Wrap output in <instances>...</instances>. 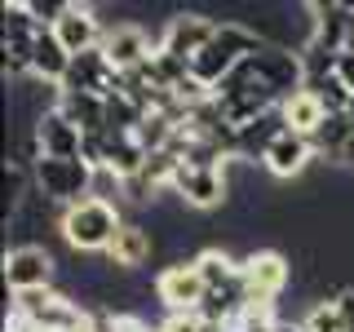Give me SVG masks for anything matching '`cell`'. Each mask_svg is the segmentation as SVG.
<instances>
[{
    "label": "cell",
    "mask_w": 354,
    "mask_h": 332,
    "mask_svg": "<svg viewBox=\"0 0 354 332\" xmlns=\"http://www.w3.org/2000/svg\"><path fill=\"white\" fill-rule=\"evenodd\" d=\"M306 89L319 98V102L328 107V116H346L350 102H354V93L346 84H341V75L337 71H328V75H315V80H306Z\"/></svg>",
    "instance_id": "cell-18"
},
{
    "label": "cell",
    "mask_w": 354,
    "mask_h": 332,
    "mask_svg": "<svg viewBox=\"0 0 354 332\" xmlns=\"http://www.w3.org/2000/svg\"><path fill=\"white\" fill-rule=\"evenodd\" d=\"M142 120H147V111L133 102L129 93L106 98V133H138Z\"/></svg>",
    "instance_id": "cell-19"
},
{
    "label": "cell",
    "mask_w": 354,
    "mask_h": 332,
    "mask_svg": "<svg viewBox=\"0 0 354 332\" xmlns=\"http://www.w3.org/2000/svg\"><path fill=\"white\" fill-rule=\"evenodd\" d=\"M301 328L306 332H350V324H346V315H341L337 302H315V306L306 310Z\"/></svg>",
    "instance_id": "cell-20"
},
{
    "label": "cell",
    "mask_w": 354,
    "mask_h": 332,
    "mask_svg": "<svg viewBox=\"0 0 354 332\" xmlns=\"http://www.w3.org/2000/svg\"><path fill=\"white\" fill-rule=\"evenodd\" d=\"M217 31H221V22H217V18L199 14V9H182V14H173L169 22H164L160 53H169V58H177V62L191 66L199 53H204L208 44L217 40Z\"/></svg>",
    "instance_id": "cell-5"
},
{
    "label": "cell",
    "mask_w": 354,
    "mask_h": 332,
    "mask_svg": "<svg viewBox=\"0 0 354 332\" xmlns=\"http://www.w3.org/2000/svg\"><path fill=\"white\" fill-rule=\"evenodd\" d=\"M169 191L186 208H217L230 195V177H226V169H191V164H182Z\"/></svg>",
    "instance_id": "cell-9"
},
{
    "label": "cell",
    "mask_w": 354,
    "mask_h": 332,
    "mask_svg": "<svg viewBox=\"0 0 354 332\" xmlns=\"http://www.w3.org/2000/svg\"><path fill=\"white\" fill-rule=\"evenodd\" d=\"M53 275H58V261L44 243H14L5 252V288L9 293H36V288H49Z\"/></svg>",
    "instance_id": "cell-6"
},
{
    "label": "cell",
    "mask_w": 354,
    "mask_h": 332,
    "mask_svg": "<svg viewBox=\"0 0 354 332\" xmlns=\"http://www.w3.org/2000/svg\"><path fill=\"white\" fill-rule=\"evenodd\" d=\"M31 133H36V151L49 155V160H80V155H84V133L75 129L58 107L40 111L36 124H31Z\"/></svg>",
    "instance_id": "cell-11"
},
{
    "label": "cell",
    "mask_w": 354,
    "mask_h": 332,
    "mask_svg": "<svg viewBox=\"0 0 354 332\" xmlns=\"http://www.w3.org/2000/svg\"><path fill=\"white\" fill-rule=\"evenodd\" d=\"M341 164H346V169H354V133H350V142H346V151H341Z\"/></svg>",
    "instance_id": "cell-24"
},
{
    "label": "cell",
    "mask_w": 354,
    "mask_h": 332,
    "mask_svg": "<svg viewBox=\"0 0 354 332\" xmlns=\"http://www.w3.org/2000/svg\"><path fill=\"white\" fill-rule=\"evenodd\" d=\"M292 284V266L283 252L274 248H252L248 257H239V288L243 306H274L283 297V288Z\"/></svg>",
    "instance_id": "cell-3"
},
{
    "label": "cell",
    "mask_w": 354,
    "mask_h": 332,
    "mask_svg": "<svg viewBox=\"0 0 354 332\" xmlns=\"http://www.w3.org/2000/svg\"><path fill=\"white\" fill-rule=\"evenodd\" d=\"M124 75L111 66V58L102 49H88L80 58H71V71L62 80V93H93V98H115Z\"/></svg>",
    "instance_id": "cell-8"
},
{
    "label": "cell",
    "mask_w": 354,
    "mask_h": 332,
    "mask_svg": "<svg viewBox=\"0 0 354 332\" xmlns=\"http://www.w3.org/2000/svg\"><path fill=\"white\" fill-rule=\"evenodd\" d=\"M120 226H124L120 204H106V199H93V195L58 213V230H62L66 248H75V252H106L111 239L120 235Z\"/></svg>",
    "instance_id": "cell-1"
},
{
    "label": "cell",
    "mask_w": 354,
    "mask_h": 332,
    "mask_svg": "<svg viewBox=\"0 0 354 332\" xmlns=\"http://www.w3.org/2000/svg\"><path fill=\"white\" fill-rule=\"evenodd\" d=\"M310 160H315V147H310V138H301V133L283 129L279 138L266 147L261 155V169L270 177H279V182H292V177H301L310 169Z\"/></svg>",
    "instance_id": "cell-12"
},
{
    "label": "cell",
    "mask_w": 354,
    "mask_h": 332,
    "mask_svg": "<svg viewBox=\"0 0 354 332\" xmlns=\"http://www.w3.org/2000/svg\"><path fill=\"white\" fill-rule=\"evenodd\" d=\"M279 116H283V129L301 133V138H315L319 124L328 120V107L319 102L310 89H301V93H292V98H288V102L279 107Z\"/></svg>",
    "instance_id": "cell-15"
},
{
    "label": "cell",
    "mask_w": 354,
    "mask_h": 332,
    "mask_svg": "<svg viewBox=\"0 0 354 332\" xmlns=\"http://www.w3.org/2000/svg\"><path fill=\"white\" fill-rule=\"evenodd\" d=\"M195 266H199V275H204L208 293H213V288H230V284H239V261L230 257L226 248H204V252L195 257Z\"/></svg>",
    "instance_id": "cell-16"
},
{
    "label": "cell",
    "mask_w": 354,
    "mask_h": 332,
    "mask_svg": "<svg viewBox=\"0 0 354 332\" xmlns=\"http://www.w3.org/2000/svg\"><path fill=\"white\" fill-rule=\"evenodd\" d=\"M31 186H36L49 204L71 208V204H80V199L93 195V164H84V160H49V155H40V160L31 164Z\"/></svg>",
    "instance_id": "cell-2"
},
{
    "label": "cell",
    "mask_w": 354,
    "mask_h": 332,
    "mask_svg": "<svg viewBox=\"0 0 354 332\" xmlns=\"http://www.w3.org/2000/svg\"><path fill=\"white\" fill-rule=\"evenodd\" d=\"M350 133H354V120L350 116H328L324 124H319V133L310 138V147H315V155H324V160H341Z\"/></svg>",
    "instance_id": "cell-17"
},
{
    "label": "cell",
    "mask_w": 354,
    "mask_h": 332,
    "mask_svg": "<svg viewBox=\"0 0 354 332\" xmlns=\"http://www.w3.org/2000/svg\"><path fill=\"white\" fill-rule=\"evenodd\" d=\"M66 71H71V53L62 49V40L53 36L49 27L36 36V58H31V80L49 84V89H62Z\"/></svg>",
    "instance_id": "cell-14"
},
{
    "label": "cell",
    "mask_w": 354,
    "mask_h": 332,
    "mask_svg": "<svg viewBox=\"0 0 354 332\" xmlns=\"http://www.w3.org/2000/svg\"><path fill=\"white\" fill-rule=\"evenodd\" d=\"M332 71H337V75H341V84H346L350 93H354V53H341V58H337V66H332Z\"/></svg>",
    "instance_id": "cell-22"
},
{
    "label": "cell",
    "mask_w": 354,
    "mask_h": 332,
    "mask_svg": "<svg viewBox=\"0 0 354 332\" xmlns=\"http://www.w3.org/2000/svg\"><path fill=\"white\" fill-rule=\"evenodd\" d=\"M155 248H160V243H155L151 226H142V221H124V226H120V235L111 239V248L102 252V257L115 266L120 275H138L142 266L155 257Z\"/></svg>",
    "instance_id": "cell-13"
},
{
    "label": "cell",
    "mask_w": 354,
    "mask_h": 332,
    "mask_svg": "<svg viewBox=\"0 0 354 332\" xmlns=\"http://www.w3.org/2000/svg\"><path fill=\"white\" fill-rule=\"evenodd\" d=\"M151 288H155V302L164 306V315H195L208 297V284L199 275L195 257H177L173 266H164Z\"/></svg>",
    "instance_id": "cell-4"
},
{
    "label": "cell",
    "mask_w": 354,
    "mask_h": 332,
    "mask_svg": "<svg viewBox=\"0 0 354 332\" xmlns=\"http://www.w3.org/2000/svg\"><path fill=\"white\" fill-rule=\"evenodd\" d=\"M337 306H341V315H346V324H350V332H354V284H346L337 293Z\"/></svg>",
    "instance_id": "cell-23"
},
{
    "label": "cell",
    "mask_w": 354,
    "mask_h": 332,
    "mask_svg": "<svg viewBox=\"0 0 354 332\" xmlns=\"http://www.w3.org/2000/svg\"><path fill=\"white\" fill-rule=\"evenodd\" d=\"M160 332H208V324L199 315H164Z\"/></svg>",
    "instance_id": "cell-21"
},
{
    "label": "cell",
    "mask_w": 354,
    "mask_h": 332,
    "mask_svg": "<svg viewBox=\"0 0 354 332\" xmlns=\"http://www.w3.org/2000/svg\"><path fill=\"white\" fill-rule=\"evenodd\" d=\"M49 31L62 40V49L71 53V58H80L88 49H102V40H106V27H102V18H97V9L80 5V0H66L62 18L53 22Z\"/></svg>",
    "instance_id": "cell-7"
},
{
    "label": "cell",
    "mask_w": 354,
    "mask_h": 332,
    "mask_svg": "<svg viewBox=\"0 0 354 332\" xmlns=\"http://www.w3.org/2000/svg\"><path fill=\"white\" fill-rule=\"evenodd\" d=\"M155 49H160V40H151L138 22H120V27H111L106 40H102V53L111 58V66H115L120 75L142 71V66L155 58Z\"/></svg>",
    "instance_id": "cell-10"
},
{
    "label": "cell",
    "mask_w": 354,
    "mask_h": 332,
    "mask_svg": "<svg viewBox=\"0 0 354 332\" xmlns=\"http://www.w3.org/2000/svg\"><path fill=\"white\" fill-rule=\"evenodd\" d=\"M346 116H350V120H354V102H350V111H346Z\"/></svg>",
    "instance_id": "cell-25"
}]
</instances>
